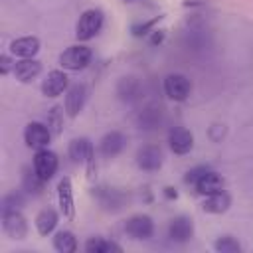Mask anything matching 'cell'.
<instances>
[{"label":"cell","mask_w":253,"mask_h":253,"mask_svg":"<svg viewBox=\"0 0 253 253\" xmlns=\"http://www.w3.org/2000/svg\"><path fill=\"white\" fill-rule=\"evenodd\" d=\"M14 63L16 61H12V57L8 53H2L0 55V73L2 75H8L10 71H14Z\"/></svg>","instance_id":"cell-32"},{"label":"cell","mask_w":253,"mask_h":253,"mask_svg":"<svg viewBox=\"0 0 253 253\" xmlns=\"http://www.w3.org/2000/svg\"><path fill=\"white\" fill-rule=\"evenodd\" d=\"M136 123H138V128H142V130H154L162 123V111H160V107H156V105L144 107L138 113Z\"/></svg>","instance_id":"cell-22"},{"label":"cell","mask_w":253,"mask_h":253,"mask_svg":"<svg viewBox=\"0 0 253 253\" xmlns=\"http://www.w3.org/2000/svg\"><path fill=\"white\" fill-rule=\"evenodd\" d=\"M85 251L87 253H111V251H123V247L103 237H89L85 241Z\"/></svg>","instance_id":"cell-26"},{"label":"cell","mask_w":253,"mask_h":253,"mask_svg":"<svg viewBox=\"0 0 253 253\" xmlns=\"http://www.w3.org/2000/svg\"><path fill=\"white\" fill-rule=\"evenodd\" d=\"M162 87H164V93L168 95V99H172V101H186L192 93V83L182 73H168L162 81Z\"/></svg>","instance_id":"cell-3"},{"label":"cell","mask_w":253,"mask_h":253,"mask_svg":"<svg viewBox=\"0 0 253 253\" xmlns=\"http://www.w3.org/2000/svg\"><path fill=\"white\" fill-rule=\"evenodd\" d=\"M136 166L144 172H154L162 166V150L156 144H146L136 150Z\"/></svg>","instance_id":"cell-10"},{"label":"cell","mask_w":253,"mask_h":253,"mask_svg":"<svg viewBox=\"0 0 253 253\" xmlns=\"http://www.w3.org/2000/svg\"><path fill=\"white\" fill-rule=\"evenodd\" d=\"M213 247H215L217 253H239V251H241V245H239L237 239L231 237V235H221V237L213 243Z\"/></svg>","instance_id":"cell-29"},{"label":"cell","mask_w":253,"mask_h":253,"mask_svg":"<svg viewBox=\"0 0 253 253\" xmlns=\"http://www.w3.org/2000/svg\"><path fill=\"white\" fill-rule=\"evenodd\" d=\"M125 146H126V136L119 130H109L99 140V152L105 158H115L117 154L123 152Z\"/></svg>","instance_id":"cell-13"},{"label":"cell","mask_w":253,"mask_h":253,"mask_svg":"<svg viewBox=\"0 0 253 253\" xmlns=\"http://www.w3.org/2000/svg\"><path fill=\"white\" fill-rule=\"evenodd\" d=\"M53 249L59 253H73L77 249V237L71 231L61 229L53 235Z\"/></svg>","instance_id":"cell-25"},{"label":"cell","mask_w":253,"mask_h":253,"mask_svg":"<svg viewBox=\"0 0 253 253\" xmlns=\"http://www.w3.org/2000/svg\"><path fill=\"white\" fill-rule=\"evenodd\" d=\"M57 204H59V210H61L63 217L73 219V215H75L73 186H71V180H69L67 176H63V178L57 182Z\"/></svg>","instance_id":"cell-15"},{"label":"cell","mask_w":253,"mask_h":253,"mask_svg":"<svg viewBox=\"0 0 253 253\" xmlns=\"http://www.w3.org/2000/svg\"><path fill=\"white\" fill-rule=\"evenodd\" d=\"M67 152H69V158L73 162H77V164H89V168H91V164H93V144L89 142V138H85V136L73 138L69 142Z\"/></svg>","instance_id":"cell-17"},{"label":"cell","mask_w":253,"mask_h":253,"mask_svg":"<svg viewBox=\"0 0 253 253\" xmlns=\"http://www.w3.org/2000/svg\"><path fill=\"white\" fill-rule=\"evenodd\" d=\"M117 97L123 101V103H128V105H132V103H136L140 97H142V83L136 79V77H132V75H126V77H121L119 79V83H117Z\"/></svg>","instance_id":"cell-11"},{"label":"cell","mask_w":253,"mask_h":253,"mask_svg":"<svg viewBox=\"0 0 253 253\" xmlns=\"http://www.w3.org/2000/svg\"><path fill=\"white\" fill-rule=\"evenodd\" d=\"M14 77L20 83H30L34 81L40 73H42V63L36 57H28V59H18L14 63Z\"/></svg>","instance_id":"cell-19"},{"label":"cell","mask_w":253,"mask_h":253,"mask_svg":"<svg viewBox=\"0 0 253 253\" xmlns=\"http://www.w3.org/2000/svg\"><path fill=\"white\" fill-rule=\"evenodd\" d=\"M69 89V77L63 69H51L42 81V93L45 97H59Z\"/></svg>","instance_id":"cell-8"},{"label":"cell","mask_w":253,"mask_h":253,"mask_svg":"<svg viewBox=\"0 0 253 253\" xmlns=\"http://www.w3.org/2000/svg\"><path fill=\"white\" fill-rule=\"evenodd\" d=\"M61 107H51V111H49V117H47V126H49V130H51V134H59V130H61Z\"/></svg>","instance_id":"cell-30"},{"label":"cell","mask_w":253,"mask_h":253,"mask_svg":"<svg viewBox=\"0 0 253 253\" xmlns=\"http://www.w3.org/2000/svg\"><path fill=\"white\" fill-rule=\"evenodd\" d=\"M91 59H93L91 47H87L85 43H73L61 51L59 65L65 71H81L91 63Z\"/></svg>","instance_id":"cell-2"},{"label":"cell","mask_w":253,"mask_h":253,"mask_svg":"<svg viewBox=\"0 0 253 253\" xmlns=\"http://www.w3.org/2000/svg\"><path fill=\"white\" fill-rule=\"evenodd\" d=\"M184 43L190 47V49H204L210 45V34L208 30L204 28H198V26H192L184 32Z\"/></svg>","instance_id":"cell-24"},{"label":"cell","mask_w":253,"mask_h":253,"mask_svg":"<svg viewBox=\"0 0 253 253\" xmlns=\"http://www.w3.org/2000/svg\"><path fill=\"white\" fill-rule=\"evenodd\" d=\"M103 22H105V16H103V12H101L99 8H87V10L79 16V20H77V24H75V38H77L79 42H89V40H93V38L101 32Z\"/></svg>","instance_id":"cell-1"},{"label":"cell","mask_w":253,"mask_h":253,"mask_svg":"<svg viewBox=\"0 0 253 253\" xmlns=\"http://www.w3.org/2000/svg\"><path fill=\"white\" fill-rule=\"evenodd\" d=\"M125 231L132 237V239H138V241H144L148 237H152L154 233V221L150 215L146 213H136V215H130L125 223Z\"/></svg>","instance_id":"cell-7"},{"label":"cell","mask_w":253,"mask_h":253,"mask_svg":"<svg viewBox=\"0 0 253 253\" xmlns=\"http://www.w3.org/2000/svg\"><path fill=\"white\" fill-rule=\"evenodd\" d=\"M168 146L174 154H188L194 148V134L184 126H174L168 132Z\"/></svg>","instance_id":"cell-12"},{"label":"cell","mask_w":253,"mask_h":253,"mask_svg":"<svg viewBox=\"0 0 253 253\" xmlns=\"http://www.w3.org/2000/svg\"><path fill=\"white\" fill-rule=\"evenodd\" d=\"M85 101H87V87L83 83L69 85V89L65 91V99H63V111H65V115L69 119H75L83 111Z\"/></svg>","instance_id":"cell-6"},{"label":"cell","mask_w":253,"mask_h":253,"mask_svg":"<svg viewBox=\"0 0 253 253\" xmlns=\"http://www.w3.org/2000/svg\"><path fill=\"white\" fill-rule=\"evenodd\" d=\"M2 229L10 239H24L28 235V219L20 210L2 213Z\"/></svg>","instance_id":"cell-9"},{"label":"cell","mask_w":253,"mask_h":253,"mask_svg":"<svg viewBox=\"0 0 253 253\" xmlns=\"http://www.w3.org/2000/svg\"><path fill=\"white\" fill-rule=\"evenodd\" d=\"M194 235V221L188 215H176L168 225V237L174 243H188Z\"/></svg>","instance_id":"cell-14"},{"label":"cell","mask_w":253,"mask_h":253,"mask_svg":"<svg viewBox=\"0 0 253 253\" xmlns=\"http://www.w3.org/2000/svg\"><path fill=\"white\" fill-rule=\"evenodd\" d=\"M229 206H231V198H229V194H227L225 190H219V192H215V194L206 196V198H204V204H202L204 211L215 213V215L227 211Z\"/></svg>","instance_id":"cell-21"},{"label":"cell","mask_w":253,"mask_h":253,"mask_svg":"<svg viewBox=\"0 0 253 253\" xmlns=\"http://www.w3.org/2000/svg\"><path fill=\"white\" fill-rule=\"evenodd\" d=\"M57 221H59V215H57V211H55L53 208H45V210H42V211L36 215V219H34L38 233L43 235V237L49 235V233L55 229Z\"/></svg>","instance_id":"cell-23"},{"label":"cell","mask_w":253,"mask_h":253,"mask_svg":"<svg viewBox=\"0 0 253 253\" xmlns=\"http://www.w3.org/2000/svg\"><path fill=\"white\" fill-rule=\"evenodd\" d=\"M208 170H210V168H206V166H196V168L188 170V174L184 176V182H186V184H196Z\"/></svg>","instance_id":"cell-31"},{"label":"cell","mask_w":253,"mask_h":253,"mask_svg":"<svg viewBox=\"0 0 253 253\" xmlns=\"http://www.w3.org/2000/svg\"><path fill=\"white\" fill-rule=\"evenodd\" d=\"M51 140V130L47 125L40 123V121H32L26 125L24 128V142L28 148H34V150H40V148H47Z\"/></svg>","instance_id":"cell-4"},{"label":"cell","mask_w":253,"mask_h":253,"mask_svg":"<svg viewBox=\"0 0 253 253\" xmlns=\"http://www.w3.org/2000/svg\"><path fill=\"white\" fill-rule=\"evenodd\" d=\"M38 51H40V40L36 36H22L10 42V53L18 59L36 57Z\"/></svg>","instance_id":"cell-16"},{"label":"cell","mask_w":253,"mask_h":253,"mask_svg":"<svg viewBox=\"0 0 253 253\" xmlns=\"http://www.w3.org/2000/svg\"><path fill=\"white\" fill-rule=\"evenodd\" d=\"M164 196L172 200V198H176L178 194H176V190H174V188H170V186H168V188H164Z\"/></svg>","instance_id":"cell-34"},{"label":"cell","mask_w":253,"mask_h":253,"mask_svg":"<svg viewBox=\"0 0 253 253\" xmlns=\"http://www.w3.org/2000/svg\"><path fill=\"white\" fill-rule=\"evenodd\" d=\"M99 204L103 206V210L107 211H117L125 206V202L128 200V196H125V192L117 190V188H97L95 192Z\"/></svg>","instance_id":"cell-18"},{"label":"cell","mask_w":253,"mask_h":253,"mask_svg":"<svg viewBox=\"0 0 253 253\" xmlns=\"http://www.w3.org/2000/svg\"><path fill=\"white\" fill-rule=\"evenodd\" d=\"M57 166H59V160H57V154L49 148H40L36 150V156H34V170L36 174L47 182L53 178V174L57 172Z\"/></svg>","instance_id":"cell-5"},{"label":"cell","mask_w":253,"mask_h":253,"mask_svg":"<svg viewBox=\"0 0 253 253\" xmlns=\"http://www.w3.org/2000/svg\"><path fill=\"white\" fill-rule=\"evenodd\" d=\"M194 186H196V192H198V194H202V196H210V194H215V192L223 190L225 180H223L217 172L208 170V172H206Z\"/></svg>","instance_id":"cell-20"},{"label":"cell","mask_w":253,"mask_h":253,"mask_svg":"<svg viewBox=\"0 0 253 253\" xmlns=\"http://www.w3.org/2000/svg\"><path fill=\"white\" fill-rule=\"evenodd\" d=\"M22 186L26 192L30 194H42V188H43V180L36 174V170H24V176H22Z\"/></svg>","instance_id":"cell-27"},{"label":"cell","mask_w":253,"mask_h":253,"mask_svg":"<svg viewBox=\"0 0 253 253\" xmlns=\"http://www.w3.org/2000/svg\"><path fill=\"white\" fill-rule=\"evenodd\" d=\"M162 40H164V32H162V30H152L150 42H152V43H160Z\"/></svg>","instance_id":"cell-33"},{"label":"cell","mask_w":253,"mask_h":253,"mask_svg":"<svg viewBox=\"0 0 253 253\" xmlns=\"http://www.w3.org/2000/svg\"><path fill=\"white\" fill-rule=\"evenodd\" d=\"M24 196L20 194V192H10V194H6L4 198H2V204H0V210H2V213H8V211H18V210H22L24 208Z\"/></svg>","instance_id":"cell-28"}]
</instances>
